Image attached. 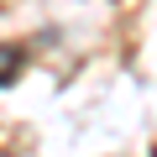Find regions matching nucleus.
<instances>
[{
    "instance_id": "1",
    "label": "nucleus",
    "mask_w": 157,
    "mask_h": 157,
    "mask_svg": "<svg viewBox=\"0 0 157 157\" xmlns=\"http://www.w3.org/2000/svg\"><path fill=\"white\" fill-rule=\"evenodd\" d=\"M21 63H26V47L21 42H0V84L21 78Z\"/></svg>"
}]
</instances>
